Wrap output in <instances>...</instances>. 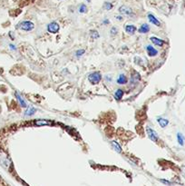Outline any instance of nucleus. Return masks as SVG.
Returning a JSON list of instances; mask_svg holds the SVG:
<instances>
[{
	"label": "nucleus",
	"mask_w": 185,
	"mask_h": 186,
	"mask_svg": "<svg viewBox=\"0 0 185 186\" xmlns=\"http://www.w3.org/2000/svg\"><path fill=\"white\" fill-rule=\"evenodd\" d=\"M17 27L21 30L29 32V31H32L35 28V24L33 22H31V21H22V22H20L17 25Z\"/></svg>",
	"instance_id": "obj_1"
},
{
	"label": "nucleus",
	"mask_w": 185,
	"mask_h": 186,
	"mask_svg": "<svg viewBox=\"0 0 185 186\" xmlns=\"http://www.w3.org/2000/svg\"><path fill=\"white\" fill-rule=\"evenodd\" d=\"M88 80L92 84H97L102 80V74L100 72H94L88 76Z\"/></svg>",
	"instance_id": "obj_2"
},
{
	"label": "nucleus",
	"mask_w": 185,
	"mask_h": 186,
	"mask_svg": "<svg viewBox=\"0 0 185 186\" xmlns=\"http://www.w3.org/2000/svg\"><path fill=\"white\" fill-rule=\"evenodd\" d=\"M146 132H147L148 136H149V138L152 142H157L158 140H159V136H158V134L152 128H151L150 126H147L146 127Z\"/></svg>",
	"instance_id": "obj_3"
},
{
	"label": "nucleus",
	"mask_w": 185,
	"mask_h": 186,
	"mask_svg": "<svg viewBox=\"0 0 185 186\" xmlns=\"http://www.w3.org/2000/svg\"><path fill=\"white\" fill-rule=\"evenodd\" d=\"M60 29V26L56 22H52L47 25V31L52 34H56Z\"/></svg>",
	"instance_id": "obj_4"
},
{
	"label": "nucleus",
	"mask_w": 185,
	"mask_h": 186,
	"mask_svg": "<svg viewBox=\"0 0 185 186\" xmlns=\"http://www.w3.org/2000/svg\"><path fill=\"white\" fill-rule=\"evenodd\" d=\"M145 49H146V51H147L148 56H151V57H154V56H156L158 55V50L155 48V47H153L152 45H146Z\"/></svg>",
	"instance_id": "obj_5"
},
{
	"label": "nucleus",
	"mask_w": 185,
	"mask_h": 186,
	"mask_svg": "<svg viewBox=\"0 0 185 186\" xmlns=\"http://www.w3.org/2000/svg\"><path fill=\"white\" fill-rule=\"evenodd\" d=\"M119 12L121 14H124V15H134V12L129 7H126V6H122L119 7Z\"/></svg>",
	"instance_id": "obj_6"
},
{
	"label": "nucleus",
	"mask_w": 185,
	"mask_h": 186,
	"mask_svg": "<svg viewBox=\"0 0 185 186\" xmlns=\"http://www.w3.org/2000/svg\"><path fill=\"white\" fill-rule=\"evenodd\" d=\"M116 82H117V84H126L128 83V78L124 74H119L117 79H116Z\"/></svg>",
	"instance_id": "obj_7"
},
{
	"label": "nucleus",
	"mask_w": 185,
	"mask_h": 186,
	"mask_svg": "<svg viewBox=\"0 0 185 186\" xmlns=\"http://www.w3.org/2000/svg\"><path fill=\"white\" fill-rule=\"evenodd\" d=\"M150 40H151V42L153 45H158V46H162L165 43V42L163 41L162 39H160V38H158V37H155V36H152L150 38Z\"/></svg>",
	"instance_id": "obj_8"
},
{
	"label": "nucleus",
	"mask_w": 185,
	"mask_h": 186,
	"mask_svg": "<svg viewBox=\"0 0 185 186\" xmlns=\"http://www.w3.org/2000/svg\"><path fill=\"white\" fill-rule=\"evenodd\" d=\"M147 17H148V20H149L150 22H151L152 24H153L154 25H156V26H160V25H161L160 21L158 20V19H157L153 15H152V14H148V15H147Z\"/></svg>",
	"instance_id": "obj_9"
},
{
	"label": "nucleus",
	"mask_w": 185,
	"mask_h": 186,
	"mask_svg": "<svg viewBox=\"0 0 185 186\" xmlns=\"http://www.w3.org/2000/svg\"><path fill=\"white\" fill-rule=\"evenodd\" d=\"M35 125L37 126H44V125H52L53 122L49 120H45V119H41V120H36L35 121Z\"/></svg>",
	"instance_id": "obj_10"
},
{
	"label": "nucleus",
	"mask_w": 185,
	"mask_h": 186,
	"mask_svg": "<svg viewBox=\"0 0 185 186\" xmlns=\"http://www.w3.org/2000/svg\"><path fill=\"white\" fill-rule=\"evenodd\" d=\"M124 30L127 34H131V35H134L136 31V26L134 25H126Z\"/></svg>",
	"instance_id": "obj_11"
},
{
	"label": "nucleus",
	"mask_w": 185,
	"mask_h": 186,
	"mask_svg": "<svg viewBox=\"0 0 185 186\" xmlns=\"http://www.w3.org/2000/svg\"><path fill=\"white\" fill-rule=\"evenodd\" d=\"M149 31H150V25L148 24H142L138 29V32L141 34H146Z\"/></svg>",
	"instance_id": "obj_12"
},
{
	"label": "nucleus",
	"mask_w": 185,
	"mask_h": 186,
	"mask_svg": "<svg viewBox=\"0 0 185 186\" xmlns=\"http://www.w3.org/2000/svg\"><path fill=\"white\" fill-rule=\"evenodd\" d=\"M124 94V92L122 89H117L114 93V99L116 101H120L122 98H123Z\"/></svg>",
	"instance_id": "obj_13"
},
{
	"label": "nucleus",
	"mask_w": 185,
	"mask_h": 186,
	"mask_svg": "<svg viewBox=\"0 0 185 186\" xmlns=\"http://www.w3.org/2000/svg\"><path fill=\"white\" fill-rule=\"evenodd\" d=\"M140 80H141V76L138 73L134 72L133 74H132V76H131V82L132 83L136 84V83H138Z\"/></svg>",
	"instance_id": "obj_14"
},
{
	"label": "nucleus",
	"mask_w": 185,
	"mask_h": 186,
	"mask_svg": "<svg viewBox=\"0 0 185 186\" xmlns=\"http://www.w3.org/2000/svg\"><path fill=\"white\" fill-rule=\"evenodd\" d=\"M35 112H36V109L35 107H33V106H29V107H27V109H26V111L25 112V116H32L33 114H35Z\"/></svg>",
	"instance_id": "obj_15"
},
{
	"label": "nucleus",
	"mask_w": 185,
	"mask_h": 186,
	"mask_svg": "<svg viewBox=\"0 0 185 186\" xmlns=\"http://www.w3.org/2000/svg\"><path fill=\"white\" fill-rule=\"evenodd\" d=\"M157 122H158V124H160V126L162 127V128H164V127H166L169 124V121L167 119H164V118H162V117H159L157 119Z\"/></svg>",
	"instance_id": "obj_16"
},
{
	"label": "nucleus",
	"mask_w": 185,
	"mask_h": 186,
	"mask_svg": "<svg viewBox=\"0 0 185 186\" xmlns=\"http://www.w3.org/2000/svg\"><path fill=\"white\" fill-rule=\"evenodd\" d=\"M111 145H112L113 148L114 149V151H116L117 153H122V146L120 145V143H118L116 141H112Z\"/></svg>",
	"instance_id": "obj_17"
},
{
	"label": "nucleus",
	"mask_w": 185,
	"mask_h": 186,
	"mask_svg": "<svg viewBox=\"0 0 185 186\" xmlns=\"http://www.w3.org/2000/svg\"><path fill=\"white\" fill-rule=\"evenodd\" d=\"M15 97L17 98V100H18V102H19L20 105L22 106V107L25 108V107H26V103H25V101L23 99V97L21 96V95H19L17 93H15Z\"/></svg>",
	"instance_id": "obj_18"
},
{
	"label": "nucleus",
	"mask_w": 185,
	"mask_h": 186,
	"mask_svg": "<svg viewBox=\"0 0 185 186\" xmlns=\"http://www.w3.org/2000/svg\"><path fill=\"white\" fill-rule=\"evenodd\" d=\"M177 141L180 143V145H184V137L182 136V134H180V132H178V134H177Z\"/></svg>",
	"instance_id": "obj_19"
},
{
	"label": "nucleus",
	"mask_w": 185,
	"mask_h": 186,
	"mask_svg": "<svg viewBox=\"0 0 185 186\" xmlns=\"http://www.w3.org/2000/svg\"><path fill=\"white\" fill-rule=\"evenodd\" d=\"M78 10H79V12H80L81 14L86 13V11H87V7H86V5H85V4H81L80 7H79V8H78Z\"/></svg>",
	"instance_id": "obj_20"
},
{
	"label": "nucleus",
	"mask_w": 185,
	"mask_h": 186,
	"mask_svg": "<svg viewBox=\"0 0 185 186\" xmlns=\"http://www.w3.org/2000/svg\"><path fill=\"white\" fill-rule=\"evenodd\" d=\"M113 7H114L113 4L110 3V2H105V3L104 4V8L105 10H111Z\"/></svg>",
	"instance_id": "obj_21"
},
{
	"label": "nucleus",
	"mask_w": 185,
	"mask_h": 186,
	"mask_svg": "<svg viewBox=\"0 0 185 186\" xmlns=\"http://www.w3.org/2000/svg\"><path fill=\"white\" fill-rule=\"evenodd\" d=\"M91 35H92V37L93 38H96V39H97V38H99L100 37V35H99V33L96 31V30H93V31H91Z\"/></svg>",
	"instance_id": "obj_22"
},
{
	"label": "nucleus",
	"mask_w": 185,
	"mask_h": 186,
	"mask_svg": "<svg viewBox=\"0 0 185 186\" xmlns=\"http://www.w3.org/2000/svg\"><path fill=\"white\" fill-rule=\"evenodd\" d=\"M84 53H85V50H83V49H79V50H77L76 52H75V56H77V57H80V56H82Z\"/></svg>",
	"instance_id": "obj_23"
},
{
	"label": "nucleus",
	"mask_w": 185,
	"mask_h": 186,
	"mask_svg": "<svg viewBox=\"0 0 185 186\" xmlns=\"http://www.w3.org/2000/svg\"><path fill=\"white\" fill-rule=\"evenodd\" d=\"M117 32H118L117 28H116V27H112V29H111V32H110V33H111V35H116V34H117Z\"/></svg>",
	"instance_id": "obj_24"
},
{
	"label": "nucleus",
	"mask_w": 185,
	"mask_h": 186,
	"mask_svg": "<svg viewBox=\"0 0 185 186\" xmlns=\"http://www.w3.org/2000/svg\"><path fill=\"white\" fill-rule=\"evenodd\" d=\"M9 47H10V49H11V50H15V49H17L15 45H12V44L9 45Z\"/></svg>",
	"instance_id": "obj_25"
},
{
	"label": "nucleus",
	"mask_w": 185,
	"mask_h": 186,
	"mask_svg": "<svg viewBox=\"0 0 185 186\" xmlns=\"http://www.w3.org/2000/svg\"><path fill=\"white\" fill-rule=\"evenodd\" d=\"M116 18H117L118 20H123V17H121V15H118V17H116Z\"/></svg>",
	"instance_id": "obj_26"
},
{
	"label": "nucleus",
	"mask_w": 185,
	"mask_h": 186,
	"mask_svg": "<svg viewBox=\"0 0 185 186\" xmlns=\"http://www.w3.org/2000/svg\"><path fill=\"white\" fill-rule=\"evenodd\" d=\"M103 23H104V24H109V20H108V19H105V21H104Z\"/></svg>",
	"instance_id": "obj_27"
},
{
	"label": "nucleus",
	"mask_w": 185,
	"mask_h": 186,
	"mask_svg": "<svg viewBox=\"0 0 185 186\" xmlns=\"http://www.w3.org/2000/svg\"><path fill=\"white\" fill-rule=\"evenodd\" d=\"M87 1H90V0H87Z\"/></svg>",
	"instance_id": "obj_28"
},
{
	"label": "nucleus",
	"mask_w": 185,
	"mask_h": 186,
	"mask_svg": "<svg viewBox=\"0 0 185 186\" xmlns=\"http://www.w3.org/2000/svg\"><path fill=\"white\" fill-rule=\"evenodd\" d=\"M59 1H60V0H59Z\"/></svg>",
	"instance_id": "obj_29"
}]
</instances>
